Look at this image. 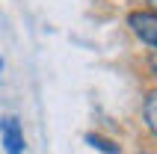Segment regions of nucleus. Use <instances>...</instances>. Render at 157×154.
<instances>
[{
	"label": "nucleus",
	"mask_w": 157,
	"mask_h": 154,
	"mask_svg": "<svg viewBox=\"0 0 157 154\" xmlns=\"http://www.w3.org/2000/svg\"><path fill=\"white\" fill-rule=\"evenodd\" d=\"M128 24H131L133 36L142 44H151L157 51V15L154 12H131L128 15Z\"/></svg>",
	"instance_id": "1"
},
{
	"label": "nucleus",
	"mask_w": 157,
	"mask_h": 154,
	"mask_svg": "<svg viewBox=\"0 0 157 154\" xmlns=\"http://www.w3.org/2000/svg\"><path fill=\"white\" fill-rule=\"evenodd\" d=\"M0 142H3L6 154H24V130H21L15 116L0 119Z\"/></svg>",
	"instance_id": "2"
},
{
	"label": "nucleus",
	"mask_w": 157,
	"mask_h": 154,
	"mask_svg": "<svg viewBox=\"0 0 157 154\" xmlns=\"http://www.w3.org/2000/svg\"><path fill=\"white\" fill-rule=\"evenodd\" d=\"M142 119H145V128L157 137V89L148 92V98H145V104H142Z\"/></svg>",
	"instance_id": "3"
},
{
	"label": "nucleus",
	"mask_w": 157,
	"mask_h": 154,
	"mask_svg": "<svg viewBox=\"0 0 157 154\" xmlns=\"http://www.w3.org/2000/svg\"><path fill=\"white\" fill-rule=\"evenodd\" d=\"M86 142H89L92 148H98V151H104V154H119V151H122V148H119V142L101 137V133H86Z\"/></svg>",
	"instance_id": "4"
},
{
	"label": "nucleus",
	"mask_w": 157,
	"mask_h": 154,
	"mask_svg": "<svg viewBox=\"0 0 157 154\" xmlns=\"http://www.w3.org/2000/svg\"><path fill=\"white\" fill-rule=\"evenodd\" d=\"M148 6H151V12L157 15V0H148Z\"/></svg>",
	"instance_id": "5"
},
{
	"label": "nucleus",
	"mask_w": 157,
	"mask_h": 154,
	"mask_svg": "<svg viewBox=\"0 0 157 154\" xmlns=\"http://www.w3.org/2000/svg\"><path fill=\"white\" fill-rule=\"evenodd\" d=\"M151 68H154V74H157V53L151 56Z\"/></svg>",
	"instance_id": "6"
},
{
	"label": "nucleus",
	"mask_w": 157,
	"mask_h": 154,
	"mask_svg": "<svg viewBox=\"0 0 157 154\" xmlns=\"http://www.w3.org/2000/svg\"><path fill=\"white\" fill-rule=\"evenodd\" d=\"M0 74H3V60H0Z\"/></svg>",
	"instance_id": "7"
},
{
	"label": "nucleus",
	"mask_w": 157,
	"mask_h": 154,
	"mask_svg": "<svg viewBox=\"0 0 157 154\" xmlns=\"http://www.w3.org/2000/svg\"><path fill=\"white\" fill-rule=\"evenodd\" d=\"M142 154H157V151H142Z\"/></svg>",
	"instance_id": "8"
}]
</instances>
